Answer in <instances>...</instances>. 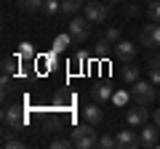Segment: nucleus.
<instances>
[{
  "label": "nucleus",
  "mask_w": 160,
  "mask_h": 149,
  "mask_svg": "<svg viewBox=\"0 0 160 149\" xmlns=\"http://www.w3.org/2000/svg\"><path fill=\"white\" fill-rule=\"evenodd\" d=\"M131 99H133V96H131V93H128V91H123V88H120V91H115V93H112V101L118 104V107H126V104L131 101Z\"/></svg>",
  "instance_id": "nucleus-19"
},
{
  "label": "nucleus",
  "mask_w": 160,
  "mask_h": 149,
  "mask_svg": "<svg viewBox=\"0 0 160 149\" xmlns=\"http://www.w3.org/2000/svg\"><path fill=\"white\" fill-rule=\"evenodd\" d=\"M147 16H149V22H158L160 24V0H152V3H149Z\"/></svg>",
  "instance_id": "nucleus-22"
},
{
  "label": "nucleus",
  "mask_w": 160,
  "mask_h": 149,
  "mask_svg": "<svg viewBox=\"0 0 160 149\" xmlns=\"http://www.w3.org/2000/svg\"><path fill=\"white\" fill-rule=\"evenodd\" d=\"M158 99H160V96H158Z\"/></svg>",
  "instance_id": "nucleus-35"
},
{
  "label": "nucleus",
  "mask_w": 160,
  "mask_h": 149,
  "mask_svg": "<svg viewBox=\"0 0 160 149\" xmlns=\"http://www.w3.org/2000/svg\"><path fill=\"white\" fill-rule=\"evenodd\" d=\"M3 123H6L8 128H24L27 125V115H24V109L22 107H8V109H3Z\"/></svg>",
  "instance_id": "nucleus-5"
},
{
  "label": "nucleus",
  "mask_w": 160,
  "mask_h": 149,
  "mask_svg": "<svg viewBox=\"0 0 160 149\" xmlns=\"http://www.w3.org/2000/svg\"><path fill=\"white\" fill-rule=\"evenodd\" d=\"M83 117H86V123H93V125H99V123L104 120V112H102V107H99V101L88 104V107L83 109Z\"/></svg>",
  "instance_id": "nucleus-12"
},
{
  "label": "nucleus",
  "mask_w": 160,
  "mask_h": 149,
  "mask_svg": "<svg viewBox=\"0 0 160 149\" xmlns=\"http://www.w3.org/2000/svg\"><path fill=\"white\" fill-rule=\"evenodd\" d=\"M86 16L91 19V24H102L104 19L109 16V6H107V3H99V0L86 3Z\"/></svg>",
  "instance_id": "nucleus-7"
},
{
  "label": "nucleus",
  "mask_w": 160,
  "mask_h": 149,
  "mask_svg": "<svg viewBox=\"0 0 160 149\" xmlns=\"http://www.w3.org/2000/svg\"><path fill=\"white\" fill-rule=\"evenodd\" d=\"M152 120H155V125L160 128V109H155V115H152Z\"/></svg>",
  "instance_id": "nucleus-30"
},
{
  "label": "nucleus",
  "mask_w": 160,
  "mask_h": 149,
  "mask_svg": "<svg viewBox=\"0 0 160 149\" xmlns=\"http://www.w3.org/2000/svg\"><path fill=\"white\" fill-rule=\"evenodd\" d=\"M109 48H112V43H109L107 37H99V40H96V48H93V51H96V56H107Z\"/></svg>",
  "instance_id": "nucleus-21"
},
{
  "label": "nucleus",
  "mask_w": 160,
  "mask_h": 149,
  "mask_svg": "<svg viewBox=\"0 0 160 149\" xmlns=\"http://www.w3.org/2000/svg\"><path fill=\"white\" fill-rule=\"evenodd\" d=\"M16 59L19 61H27V59H35V48H32V43H19V48H16Z\"/></svg>",
  "instance_id": "nucleus-15"
},
{
  "label": "nucleus",
  "mask_w": 160,
  "mask_h": 149,
  "mask_svg": "<svg viewBox=\"0 0 160 149\" xmlns=\"http://www.w3.org/2000/svg\"><path fill=\"white\" fill-rule=\"evenodd\" d=\"M51 149H75V144H72V138H53Z\"/></svg>",
  "instance_id": "nucleus-24"
},
{
  "label": "nucleus",
  "mask_w": 160,
  "mask_h": 149,
  "mask_svg": "<svg viewBox=\"0 0 160 149\" xmlns=\"http://www.w3.org/2000/svg\"><path fill=\"white\" fill-rule=\"evenodd\" d=\"M123 80L133 85V83L139 80V67H131V64H128V67H123Z\"/></svg>",
  "instance_id": "nucleus-20"
},
{
  "label": "nucleus",
  "mask_w": 160,
  "mask_h": 149,
  "mask_svg": "<svg viewBox=\"0 0 160 149\" xmlns=\"http://www.w3.org/2000/svg\"><path fill=\"white\" fill-rule=\"evenodd\" d=\"M142 3H152V0H142Z\"/></svg>",
  "instance_id": "nucleus-32"
},
{
  "label": "nucleus",
  "mask_w": 160,
  "mask_h": 149,
  "mask_svg": "<svg viewBox=\"0 0 160 149\" xmlns=\"http://www.w3.org/2000/svg\"><path fill=\"white\" fill-rule=\"evenodd\" d=\"M104 37H107V40L112 43V46H118V43L123 40V37H120V32H118V29H115V27H109L107 32H104Z\"/></svg>",
  "instance_id": "nucleus-25"
},
{
  "label": "nucleus",
  "mask_w": 160,
  "mask_h": 149,
  "mask_svg": "<svg viewBox=\"0 0 160 149\" xmlns=\"http://www.w3.org/2000/svg\"><path fill=\"white\" fill-rule=\"evenodd\" d=\"M72 144L75 149H91V147H99V136H96V128H93V123H83V125H78L72 131Z\"/></svg>",
  "instance_id": "nucleus-1"
},
{
  "label": "nucleus",
  "mask_w": 160,
  "mask_h": 149,
  "mask_svg": "<svg viewBox=\"0 0 160 149\" xmlns=\"http://www.w3.org/2000/svg\"><path fill=\"white\" fill-rule=\"evenodd\" d=\"M139 43H142L144 48H158L160 46V24L158 22L147 24V27L142 29V35H139Z\"/></svg>",
  "instance_id": "nucleus-6"
},
{
  "label": "nucleus",
  "mask_w": 160,
  "mask_h": 149,
  "mask_svg": "<svg viewBox=\"0 0 160 149\" xmlns=\"http://www.w3.org/2000/svg\"><path fill=\"white\" fill-rule=\"evenodd\" d=\"M126 13H128V16H136V13H139V6H128Z\"/></svg>",
  "instance_id": "nucleus-29"
},
{
  "label": "nucleus",
  "mask_w": 160,
  "mask_h": 149,
  "mask_svg": "<svg viewBox=\"0 0 160 149\" xmlns=\"http://www.w3.org/2000/svg\"><path fill=\"white\" fill-rule=\"evenodd\" d=\"M115 138H118V147L123 149H136V147H142V141H139V136L133 131H118L115 133Z\"/></svg>",
  "instance_id": "nucleus-10"
},
{
  "label": "nucleus",
  "mask_w": 160,
  "mask_h": 149,
  "mask_svg": "<svg viewBox=\"0 0 160 149\" xmlns=\"http://www.w3.org/2000/svg\"><path fill=\"white\" fill-rule=\"evenodd\" d=\"M69 43H72V35H69V32H62V35H56V37H53V43H51V51L64 53Z\"/></svg>",
  "instance_id": "nucleus-13"
},
{
  "label": "nucleus",
  "mask_w": 160,
  "mask_h": 149,
  "mask_svg": "<svg viewBox=\"0 0 160 149\" xmlns=\"http://www.w3.org/2000/svg\"><path fill=\"white\" fill-rule=\"evenodd\" d=\"M99 147H102V149H115V147H118V138L109 136V133H102V138H99Z\"/></svg>",
  "instance_id": "nucleus-23"
},
{
  "label": "nucleus",
  "mask_w": 160,
  "mask_h": 149,
  "mask_svg": "<svg viewBox=\"0 0 160 149\" xmlns=\"http://www.w3.org/2000/svg\"><path fill=\"white\" fill-rule=\"evenodd\" d=\"M158 133H160V128L155 125H149V123H144L142 125V133H139V141H142V147L147 149V147H155V144H158Z\"/></svg>",
  "instance_id": "nucleus-9"
},
{
  "label": "nucleus",
  "mask_w": 160,
  "mask_h": 149,
  "mask_svg": "<svg viewBox=\"0 0 160 149\" xmlns=\"http://www.w3.org/2000/svg\"><path fill=\"white\" fill-rule=\"evenodd\" d=\"M147 69H160V53L149 56V67H147Z\"/></svg>",
  "instance_id": "nucleus-26"
},
{
  "label": "nucleus",
  "mask_w": 160,
  "mask_h": 149,
  "mask_svg": "<svg viewBox=\"0 0 160 149\" xmlns=\"http://www.w3.org/2000/svg\"><path fill=\"white\" fill-rule=\"evenodd\" d=\"M16 6L22 8L24 13H35V11L43 8V0H16Z\"/></svg>",
  "instance_id": "nucleus-16"
},
{
  "label": "nucleus",
  "mask_w": 160,
  "mask_h": 149,
  "mask_svg": "<svg viewBox=\"0 0 160 149\" xmlns=\"http://www.w3.org/2000/svg\"><path fill=\"white\" fill-rule=\"evenodd\" d=\"M40 11L46 13V16H56L62 11V0H43V8Z\"/></svg>",
  "instance_id": "nucleus-17"
},
{
  "label": "nucleus",
  "mask_w": 160,
  "mask_h": 149,
  "mask_svg": "<svg viewBox=\"0 0 160 149\" xmlns=\"http://www.w3.org/2000/svg\"><path fill=\"white\" fill-rule=\"evenodd\" d=\"M147 107H149V104H136V107H131V109L126 112V123H128L131 128H142L144 123L149 120V109H147Z\"/></svg>",
  "instance_id": "nucleus-4"
},
{
  "label": "nucleus",
  "mask_w": 160,
  "mask_h": 149,
  "mask_svg": "<svg viewBox=\"0 0 160 149\" xmlns=\"http://www.w3.org/2000/svg\"><path fill=\"white\" fill-rule=\"evenodd\" d=\"M131 96H133V101H136V104H152L155 99L160 96V91H158V85H155L152 80H149V83L136 80V83H133V88H131Z\"/></svg>",
  "instance_id": "nucleus-2"
},
{
  "label": "nucleus",
  "mask_w": 160,
  "mask_h": 149,
  "mask_svg": "<svg viewBox=\"0 0 160 149\" xmlns=\"http://www.w3.org/2000/svg\"><path fill=\"white\" fill-rule=\"evenodd\" d=\"M149 80H152L155 85L160 88V69H149Z\"/></svg>",
  "instance_id": "nucleus-27"
},
{
  "label": "nucleus",
  "mask_w": 160,
  "mask_h": 149,
  "mask_svg": "<svg viewBox=\"0 0 160 149\" xmlns=\"http://www.w3.org/2000/svg\"><path fill=\"white\" fill-rule=\"evenodd\" d=\"M86 3H93V0H86Z\"/></svg>",
  "instance_id": "nucleus-34"
},
{
  "label": "nucleus",
  "mask_w": 160,
  "mask_h": 149,
  "mask_svg": "<svg viewBox=\"0 0 160 149\" xmlns=\"http://www.w3.org/2000/svg\"><path fill=\"white\" fill-rule=\"evenodd\" d=\"M107 6H118V3H126V0H104Z\"/></svg>",
  "instance_id": "nucleus-31"
},
{
  "label": "nucleus",
  "mask_w": 160,
  "mask_h": 149,
  "mask_svg": "<svg viewBox=\"0 0 160 149\" xmlns=\"http://www.w3.org/2000/svg\"><path fill=\"white\" fill-rule=\"evenodd\" d=\"M155 147H158V149H160V141H158V144H155Z\"/></svg>",
  "instance_id": "nucleus-33"
},
{
  "label": "nucleus",
  "mask_w": 160,
  "mask_h": 149,
  "mask_svg": "<svg viewBox=\"0 0 160 149\" xmlns=\"http://www.w3.org/2000/svg\"><path fill=\"white\" fill-rule=\"evenodd\" d=\"M69 35H72V40L75 43H86L88 40V35H91V19L88 16H75L72 22H69Z\"/></svg>",
  "instance_id": "nucleus-3"
},
{
  "label": "nucleus",
  "mask_w": 160,
  "mask_h": 149,
  "mask_svg": "<svg viewBox=\"0 0 160 149\" xmlns=\"http://www.w3.org/2000/svg\"><path fill=\"white\" fill-rule=\"evenodd\" d=\"M53 101H56V104H59V107H67V104H69V101H72V99H69V96H67V93H62V96H56V99H53Z\"/></svg>",
  "instance_id": "nucleus-28"
},
{
  "label": "nucleus",
  "mask_w": 160,
  "mask_h": 149,
  "mask_svg": "<svg viewBox=\"0 0 160 149\" xmlns=\"http://www.w3.org/2000/svg\"><path fill=\"white\" fill-rule=\"evenodd\" d=\"M136 53H139V48L133 46L131 40H120L118 46H115V56H118L120 61H133V59H136Z\"/></svg>",
  "instance_id": "nucleus-8"
},
{
  "label": "nucleus",
  "mask_w": 160,
  "mask_h": 149,
  "mask_svg": "<svg viewBox=\"0 0 160 149\" xmlns=\"http://www.w3.org/2000/svg\"><path fill=\"white\" fill-rule=\"evenodd\" d=\"M0 67H3V74H16V69H19V59H16V56H6Z\"/></svg>",
  "instance_id": "nucleus-18"
},
{
  "label": "nucleus",
  "mask_w": 160,
  "mask_h": 149,
  "mask_svg": "<svg viewBox=\"0 0 160 149\" xmlns=\"http://www.w3.org/2000/svg\"><path fill=\"white\" fill-rule=\"evenodd\" d=\"M112 85H109V83H99L96 88H91V99L93 101H99V104H104V101H109V99H112Z\"/></svg>",
  "instance_id": "nucleus-11"
},
{
  "label": "nucleus",
  "mask_w": 160,
  "mask_h": 149,
  "mask_svg": "<svg viewBox=\"0 0 160 149\" xmlns=\"http://www.w3.org/2000/svg\"><path fill=\"white\" fill-rule=\"evenodd\" d=\"M80 8H86V0H62V13H69V16H75Z\"/></svg>",
  "instance_id": "nucleus-14"
}]
</instances>
